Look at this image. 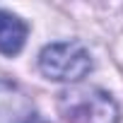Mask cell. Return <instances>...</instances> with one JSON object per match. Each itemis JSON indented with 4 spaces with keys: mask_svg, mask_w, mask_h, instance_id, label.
<instances>
[{
    "mask_svg": "<svg viewBox=\"0 0 123 123\" xmlns=\"http://www.w3.org/2000/svg\"><path fill=\"white\" fill-rule=\"evenodd\" d=\"M60 113L65 116L68 123H118V106L101 89L63 92Z\"/></svg>",
    "mask_w": 123,
    "mask_h": 123,
    "instance_id": "cell-2",
    "label": "cell"
},
{
    "mask_svg": "<svg viewBox=\"0 0 123 123\" xmlns=\"http://www.w3.org/2000/svg\"><path fill=\"white\" fill-rule=\"evenodd\" d=\"M24 39H27V24L19 17L0 10V53L17 55L24 46Z\"/></svg>",
    "mask_w": 123,
    "mask_h": 123,
    "instance_id": "cell-4",
    "label": "cell"
},
{
    "mask_svg": "<svg viewBox=\"0 0 123 123\" xmlns=\"http://www.w3.org/2000/svg\"><path fill=\"white\" fill-rule=\"evenodd\" d=\"M39 68L46 77L58 82H77L92 70V58L77 41L51 43L39 55Z\"/></svg>",
    "mask_w": 123,
    "mask_h": 123,
    "instance_id": "cell-1",
    "label": "cell"
},
{
    "mask_svg": "<svg viewBox=\"0 0 123 123\" xmlns=\"http://www.w3.org/2000/svg\"><path fill=\"white\" fill-rule=\"evenodd\" d=\"M0 123H34V106L10 82H0Z\"/></svg>",
    "mask_w": 123,
    "mask_h": 123,
    "instance_id": "cell-3",
    "label": "cell"
}]
</instances>
